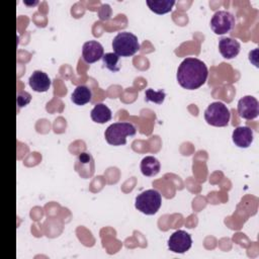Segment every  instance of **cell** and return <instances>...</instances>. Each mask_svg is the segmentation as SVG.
I'll list each match as a JSON object with an SVG mask.
<instances>
[{
  "label": "cell",
  "instance_id": "cell-1",
  "mask_svg": "<svg viewBox=\"0 0 259 259\" xmlns=\"http://www.w3.org/2000/svg\"><path fill=\"white\" fill-rule=\"evenodd\" d=\"M208 76L206 65L196 58L184 59L177 70V81L181 87L194 90L202 86Z\"/></svg>",
  "mask_w": 259,
  "mask_h": 259
},
{
  "label": "cell",
  "instance_id": "cell-2",
  "mask_svg": "<svg viewBox=\"0 0 259 259\" xmlns=\"http://www.w3.org/2000/svg\"><path fill=\"white\" fill-rule=\"evenodd\" d=\"M112 49L118 57H131L140 50V44L134 33L122 31L114 36Z\"/></svg>",
  "mask_w": 259,
  "mask_h": 259
},
{
  "label": "cell",
  "instance_id": "cell-3",
  "mask_svg": "<svg viewBox=\"0 0 259 259\" xmlns=\"http://www.w3.org/2000/svg\"><path fill=\"white\" fill-rule=\"evenodd\" d=\"M136 127L130 122H114L104 133L106 142L112 146H121L126 143V137L136 135Z\"/></svg>",
  "mask_w": 259,
  "mask_h": 259
},
{
  "label": "cell",
  "instance_id": "cell-4",
  "mask_svg": "<svg viewBox=\"0 0 259 259\" xmlns=\"http://www.w3.org/2000/svg\"><path fill=\"white\" fill-rule=\"evenodd\" d=\"M162 203V197L156 189H148L136 197L135 206L141 212L151 215L155 214Z\"/></svg>",
  "mask_w": 259,
  "mask_h": 259
},
{
  "label": "cell",
  "instance_id": "cell-5",
  "mask_svg": "<svg viewBox=\"0 0 259 259\" xmlns=\"http://www.w3.org/2000/svg\"><path fill=\"white\" fill-rule=\"evenodd\" d=\"M229 108L221 101L210 103L204 111L205 121L213 126H226L230 121Z\"/></svg>",
  "mask_w": 259,
  "mask_h": 259
},
{
  "label": "cell",
  "instance_id": "cell-6",
  "mask_svg": "<svg viewBox=\"0 0 259 259\" xmlns=\"http://www.w3.org/2000/svg\"><path fill=\"white\" fill-rule=\"evenodd\" d=\"M235 26L234 15L227 10L217 11L210 19V27L215 34H225Z\"/></svg>",
  "mask_w": 259,
  "mask_h": 259
},
{
  "label": "cell",
  "instance_id": "cell-7",
  "mask_svg": "<svg viewBox=\"0 0 259 259\" xmlns=\"http://www.w3.org/2000/svg\"><path fill=\"white\" fill-rule=\"evenodd\" d=\"M192 245V239L191 236L183 231V230H178L174 232L169 240H168V248L170 251L174 253H185L190 249Z\"/></svg>",
  "mask_w": 259,
  "mask_h": 259
},
{
  "label": "cell",
  "instance_id": "cell-8",
  "mask_svg": "<svg viewBox=\"0 0 259 259\" xmlns=\"http://www.w3.org/2000/svg\"><path fill=\"white\" fill-rule=\"evenodd\" d=\"M238 113L245 119H254L259 114L258 100L250 95L242 97L238 101Z\"/></svg>",
  "mask_w": 259,
  "mask_h": 259
},
{
  "label": "cell",
  "instance_id": "cell-9",
  "mask_svg": "<svg viewBox=\"0 0 259 259\" xmlns=\"http://www.w3.org/2000/svg\"><path fill=\"white\" fill-rule=\"evenodd\" d=\"M104 55L102 45L97 40L86 41L82 47V58L87 64H92L100 59Z\"/></svg>",
  "mask_w": 259,
  "mask_h": 259
},
{
  "label": "cell",
  "instance_id": "cell-10",
  "mask_svg": "<svg viewBox=\"0 0 259 259\" xmlns=\"http://www.w3.org/2000/svg\"><path fill=\"white\" fill-rule=\"evenodd\" d=\"M28 84L35 92H46L51 87L52 81L46 73L36 70L33 71L32 74L29 76Z\"/></svg>",
  "mask_w": 259,
  "mask_h": 259
},
{
  "label": "cell",
  "instance_id": "cell-11",
  "mask_svg": "<svg viewBox=\"0 0 259 259\" xmlns=\"http://www.w3.org/2000/svg\"><path fill=\"white\" fill-rule=\"evenodd\" d=\"M240 49V42L232 37H222L219 41L220 53L225 59H233L237 57Z\"/></svg>",
  "mask_w": 259,
  "mask_h": 259
},
{
  "label": "cell",
  "instance_id": "cell-12",
  "mask_svg": "<svg viewBox=\"0 0 259 259\" xmlns=\"http://www.w3.org/2000/svg\"><path fill=\"white\" fill-rule=\"evenodd\" d=\"M253 131L249 126H238L234 130L232 139L239 148H248L253 142Z\"/></svg>",
  "mask_w": 259,
  "mask_h": 259
},
{
  "label": "cell",
  "instance_id": "cell-13",
  "mask_svg": "<svg viewBox=\"0 0 259 259\" xmlns=\"http://www.w3.org/2000/svg\"><path fill=\"white\" fill-rule=\"evenodd\" d=\"M76 169L82 177H90L94 172V161L92 156L86 152L81 153L77 159Z\"/></svg>",
  "mask_w": 259,
  "mask_h": 259
},
{
  "label": "cell",
  "instance_id": "cell-14",
  "mask_svg": "<svg viewBox=\"0 0 259 259\" xmlns=\"http://www.w3.org/2000/svg\"><path fill=\"white\" fill-rule=\"evenodd\" d=\"M141 171L143 175L152 177L159 173L161 165L158 159H156L153 156H147L145 157L141 162Z\"/></svg>",
  "mask_w": 259,
  "mask_h": 259
},
{
  "label": "cell",
  "instance_id": "cell-15",
  "mask_svg": "<svg viewBox=\"0 0 259 259\" xmlns=\"http://www.w3.org/2000/svg\"><path fill=\"white\" fill-rule=\"evenodd\" d=\"M91 118L97 123H105L111 119V110L103 103H97L91 110Z\"/></svg>",
  "mask_w": 259,
  "mask_h": 259
},
{
  "label": "cell",
  "instance_id": "cell-16",
  "mask_svg": "<svg viewBox=\"0 0 259 259\" xmlns=\"http://www.w3.org/2000/svg\"><path fill=\"white\" fill-rule=\"evenodd\" d=\"M71 99L77 105H84L91 101L92 92L87 86L79 85L73 91V93L71 95Z\"/></svg>",
  "mask_w": 259,
  "mask_h": 259
},
{
  "label": "cell",
  "instance_id": "cell-17",
  "mask_svg": "<svg viewBox=\"0 0 259 259\" xmlns=\"http://www.w3.org/2000/svg\"><path fill=\"white\" fill-rule=\"evenodd\" d=\"M148 7L157 14H165L170 12L175 4L174 0H147Z\"/></svg>",
  "mask_w": 259,
  "mask_h": 259
},
{
  "label": "cell",
  "instance_id": "cell-18",
  "mask_svg": "<svg viewBox=\"0 0 259 259\" xmlns=\"http://www.w3.org/2000/svg\"><path fill=\"white\" fill-rule=\"evenodd\" d=\"M118 60H119V57L114 53H107V54L103 55V57H102L104 67H106L108 70H110L112 72L119 71V67L117 66Z\"/></svg>",
  "mask_w": 259,
  "mask_h": 259
},
{
  "label": "cell",
  "instance_id": "cell-19",
  "mask_svg": "<svg viewBox=\"0 0 259 259\" xmlns=\"http://www.w3.org/2000/svg\"><path fill=\"white\" fill-rule=\"evenodd\" d=\"M165 97H166V94L162 89L158 91H154L152 88H150V89H147L145 92L146 101H151L157 104H162Z\"/></svg>",
  "mask_w": 259,
  "mask_h": 259
},
{
  "label": "cell",
  "instance_id": "cell-20",
  "mask_svg": "<svg viewBox=\"0 0 259 259\" xmlns=\"http://www.w3.org/2000/svg\"><path fill=\"white\" fill-rule=\"evenodd\" d=\"M30 99H31V95L28 92L19 91L17 93V105H18V107L25 106L26 104H28L30 102Z\"/></svg>",
  "mask_w": 259,
  "mask_h": 259
}]
</instances>
